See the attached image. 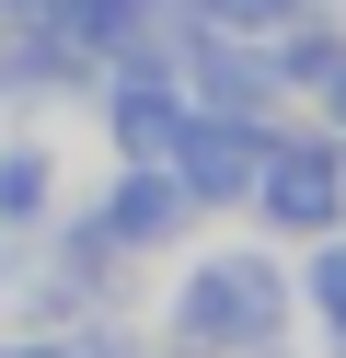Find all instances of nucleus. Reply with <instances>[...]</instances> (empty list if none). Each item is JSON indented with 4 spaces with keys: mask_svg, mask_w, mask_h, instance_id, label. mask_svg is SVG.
I'll use <instances>...</instances> for the list:
<instances>
[{
    "mask_svg": "<svg viewBox=\"0 0 346 358\" xmlns=\"http://www.w3.org/2000/svg\"><path fill=\"white\" fill-rule=\"evenodd\" d=\"M0 358H69L58 324H0Z\"/></svg>",
    "mask_w": 346,
    "mask_h": 358,
    "instance_id": "11",
    "label": "nucleus"
},
{
    "mask_svg": "<svg viewBox=\"0 0 346 358\" xmlns=\"http://www.w3.org/2000/svg\"><path fill=\"white\" fill-rule=\"evenodd\" d=\"M289 278H300V335H346V231L289 243Z\"/></svg>",
    "mask_w": 346,
    "mask_h": 358,
    "instance_id": "8",
    "label": "nucleus"
},
{
    "mask_svg": "<svg viewBox=\"0 0 346 358\" xmlns=\"http://www.w3.org/2000/svg\"><path fill=\"white\" fill-rule=\"evenodd\" d=\"M81 208H92V231H104V243H115V255H127V266H173L185 243L208 231V220H196V196H185V173H173V162H115L104 185L81 196Z\"/></svg>",
    "mask_w": 346,
    "mask_h": 358,
    "instance_id": "3",
    "label": "nucleus"
},
{
    "mask_svg": "<svg viewBox=\"0 0 346 358\" xmlns=\"http://www.w3.org/2000/svg\"><path fill=\"white\" fill-rule=\"evenodd\" d=\"M266 127L277 116H196L173 139V173H185V196H196V220H243L254 162H266Z\"/></svg>",
    "mask_w": 346,
    "mask_h": 358,
    "instance_id": "5",
    "label": "nucleus"
},
{
    "mask_svg": "<svg viewBox=\"0 0 346 358\" xmlns=\"http://www.w3.org/2000/svg\"><path fill=\"white\" fill-rule=\"evenodd\" d=\"M92 127H104L115 162H173V139L196 127V104H185V81L161 70V58H115V70L92 81Z\"/></svg>",
    "mask_w": 346,
    "mask_h": 358,
    "instance_id": "4",
    "label": "nucleus"
},
{
    "mask_svg": "<svg viewBox=\"0 0 346 358\" xmlns=\"http://www.w3.org/2000/svg\"><path fill=\"white\" fill-rule=\"evenodd\" d=\"M243 220H254L266 243H323V231H346V139L312 127V116H277Z\"/></svg>",
    "mask_w": 346,
    "mask_h": 358,
    "instance_id": "2",
    "label": "nucleus"
},
{
    "mask_svg": "<svg viewBox=\"0 0 346 358\" xmlns=\"http://www.w3.org/2000/svg\"><path fill=\"white\" fill-rule=\"evenodd\" d=\"M161 358H289L300 347V278H289V243L266 231H219V243H185L173 278L150 301Z\"/></svg>",
    "mask_w": 346,
    "mask_h": 358,
    "instance_id": "1",
    "label": "nucleus"
},
{
    "mask_svg": "<svg viewBox=\"0 0 346 358\" xmlns=\"http://www.w3.org/2000/svg\"><path fill=\"white\" fill-rule=\"evenodd\" d=\"M0 116H12V24H0Z\"/></svg>",
    "mask_w": 346,
    "mask_h": 358,
    "instance_id": "12",
    "label": "nucleus"
},
{
    "mask_svg": "<svg viewBox=\"0 0 346 358\" xmlns=\"http://www.w3.org/2000/svg\"><path fill=\"white\" fill-rule=\"evenodd\" d=\"M58 347H69V358H161V335H150L138 301H92V312L58 324Z\"/></svg>",
    "mask_w": 346,
    "mask_h": 358,
    "instance_id": "9",
    "label": "nucleus"
},
{
    "mask_svg": "<svg viewBox=\"0 0 346 358\" xmlns=\"http://www.w3.org/2000/svg\"><path fill=\"white\" fill-rule=\"evenodd\" d=\"M277 81H289V104H300L312 127H335V139H346V24L323 12V0L277 35Z\"/></svg>",
    "mask_w": 346,
    "mask_h": 358,
    "instance_id": "7",
    "label": "nucleus"
},
{
    "mask_svg": "<svg viewBox=\"0 0 346 358\" xmlns=\"http://www.w3.org/2000/svg\"><path fill=\"white\" fill-rule=\"evenodd\" d=\"M0 12H23V0H0Z\"/></svg>",
    "mask_w": 346,
    "mask_h": 358,
    "instance_id": "14",
    "label": "nucleus"
},
{
    "mask_svg": "<svg viewBox=\"0 0 346 358\" xmlns=\"http://www.w3.org/2000/svg\"><path fill=\"white\" fill-rule=\"evenodd\" d=\"M185 12H196L208 35H289L312 0H185Z\"/></svg>",
    "mask_w": 346,
    "mask_h": 358,
    "instance_id": "10",
    "label": "nucleus"
},
{
    "mask_svg": "<svg viewBox=\"0 0 346 358\" xmlns=\"http://www.w3.org/2000/svg\"><path fill=\"white\" fill-rule=\"evenodd\" d=\"M58 208H69L58 127H46V116H0V243H12V231H46Z\"/></svg>",
    "mask_w": 346,
    "mask_h": 358,
    "instance_id": "6",
    "label": "nucleus"
},
{
    "mask_svg": "<svg viewBox=\"0 0 346 358\" xmlns=\"http://www.w3.org/2000/svg\"><path fill=\"white\" fill-rule=\"evenodd\" d=\"M300 347H312V358H346V335H300Z\"/></svg>",
    "mask_w": 346,
    "mask_h": 358,
    "instance_id": "13",
    "label": "nucleus"
}]
</instances>
